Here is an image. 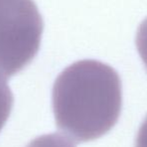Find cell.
<instances>
[{"label":"cell","instance_id":"1","mask_svg":"<svg viewBox=\"0 0 147 147\" xmlns=\"http://www.w3.org/2000/svg\"><path fill=\"white\" fill-rule=\"evenodd\" d=\"M56 126L75 143L96 140L115 126L122 109V84L116 71L94 59L67 67L52 90Z\"/></svg>","mask_w":147,"mask_h":147},{"label":"cell","instance_id":"2","mask_svg":"<svg viewBox=\"0 0 147 147\" xmlns=\"http://www.w3.org/2000/svg\"><path fill=\"white\" fill-rule=\"evenodd\" d=\"M43 20L33 0H0V73L21 72L40 47Z\"/></svg>","mask_w":147,"mask_h":147},{"label":"cell","instance_id":"3","mask_svg":"<svg viewBox=\"0 0 147 147\" xmlns=\"http://www.w3.org/2000/svg\"><path fill=\"white\" fill-rule=\"evenodd\" d=\"M13 95L6 82V78L0 73V131L4 127L13 108Z\"/></svg>","mask_w":147,"mask_h":147},{"label":"cell","instance_id":"4","mask_svg":"<svg viewBox=\"0 0 147 147\" xmlns=\"http://www.w3.org/2000/svg\"><path fill=\"white\" fill-rule=\"evenodd\" d=\"M26 147H75L71 141L57 133L45 134L35 138Z\"/></svg>","mask_w":147,"mask_h":147},{"label":"cell","instance_id":"5","mask_svg":"<svg viewBox=\"0 0 147 147\" xmlns=\"http://www.w3.org/2000/svg\"><path fill=\"white\" fill-rule=\"evenodd\" d=\"M136 47L147 71V17L141 22L136 32Z\"/></svg>","mask_w":147,"mask_h":147},{"label":"cell","instance_id":"6","mask_svg":"<svg viewBox=\"0 0 147 147\" xmlns=\"http://www.w3.org/2000/svg\"><path fill=\"white\" fill-rule=\"evenodd\" d=\"M135 147H147V116L136 136Z\"/></svg>","mask_w":147,"mask_h":147}]
</instances>
